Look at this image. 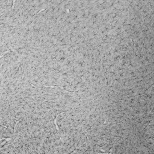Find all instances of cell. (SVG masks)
Returning a JSON list of instances; mask_svg holds the SVG:
<instances>
[{"mask_svg":"<svg viewBox=\"0 0 154 154\" xmlns=\"http://www.w3.org/2000/svg\"><path fill=\"white\" fill-rule=\"evenodd\" d=\"M10 52V51H5V52H3L2 54H1V55H0V58H1L4 55H5L7 52Z\"/></svg>","mask_w":154,"mask_h":154,"instance_id":"6da1fadb","label":"cell"}]
</instances>
